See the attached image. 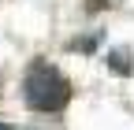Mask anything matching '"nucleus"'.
Returning <instances> with one entry per match:
<instances>
[{"label": "nucleus", "mask_w": 134, "mask_h": 130, "mask_svg": "<svg viewBox=\"0 0 134 130\" xmlns=\"http://www.w3.org/2000/svg\"><path fill=\"white\" fill-rule=\"evenodd\" d=\"M23 97L34 111H60L71 97V86L67 78L52 67V63H30L26 67V78H23Z\"/></svg>", "instance_id": "nucleus-1"}, {"label": "nucleus", "mask_w": 134, "mask_h": 130, "mask_svg": "<svg viewBox=\"0 0 134 130\" xmlns=\"http://www.w3.org/2000/svg\"><path fill=\"white\" fill-rule=\"evenodd\" d=\"M108 67H112L115 74H130V71H134L130 52H123V48H119V52H112V56H108Z\"/></svg>", "instance_id": "nucleus-2"}, {"label": "nucleus", "mask_w": 134, "mask_h": 130, "mask_svg": "<svg viewBox=\"0 0 134 130\" xmlns=\"http://www.w3.org/2000/svg\"><path fill=\"white\" fill-rule=\"evenodd\" d=\"M0 130H11V126H8V123H0Z\"/></svg>", "instance_id": "nucleus-3"}]
</instances>
